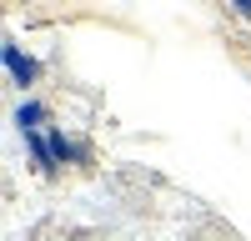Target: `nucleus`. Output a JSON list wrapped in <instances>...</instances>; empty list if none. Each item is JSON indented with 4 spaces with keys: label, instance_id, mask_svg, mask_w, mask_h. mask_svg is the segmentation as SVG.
Listing matches in <instances>:
<instances>
[{
    "label": "nucleus",
    "instance_id": "f257e3e1",
    "mask_svg": "<svg viewBox=\"0 0 251 241\" xmlns=\"http://www.w3.org/2000/svg\"><path fill=\"white\" fill-rule=\"evenodd\" d=\"M0 55H5V71H10V80H15V86H35L40 66H35V60L15 46V40H5V46H0Z\"/></svg>",
    "mask_w": 251,
    "mask_h": 241
},
{
    "label": "nucleus",
    "instance_id": "f03ea898",
    "mask_svg": "<svg viewBox=\"0 0 251 241\" xmlns=\"http://www.w3.org/2000/svg\"><path fill=\"white\" fill-rule=\"evenodd\" d=\"M50 151H55L60 166H66V161H91V146H86V141H75V136H66L60 126H50Z\"/></svg>",
    "mask_w": 251,
    "mask_h": 241
},
{
    "label": "nucleus",
    "instance_id": "7ed1b4c3",
    "mask_svg": "<svg viewBox=\"0 0 251 241\" xmlns=\"http://www.w3.org/2000/svg\"><path fill=\"white\" fill-rule=\"evenodd\" d=\"M25 151H30V161H35L40 176H55V171H60V161H55V151H50V136L30 131V136H25Z\"/></svg>",
    "mask_w": 251,
    "mask_h": 241
},
{
    "label": "nucleus",
    "instance_id": "20e7f679",
    "mask_svg": "<svg viewBox=\"0 0 251 241\" xmlns=\"http://www.w3.org/2000/svg\"><path fill=\"white\" fill-rule=\"evenodd\" d=\"M40 120H46V106H40V100H25V106L15 111V126H20V136L40 131Z\"/></svg>",
    "mask_w": 251,
    "mask_h": 241
},
{
    "label": "nucleus",
    "instance_id": "39448f33",
    "mask_svg": "<svg viewBox=\"0 0 251 241\" xmlns=\"http://www.w3.org/2000/svg\"><path fill=\"white\" fill-rule=\"evenodd\" d=\"M226 5H231L236 20H246V25H251V0H226Z\"/></svg>",
    "mask_w": 251,
    "mask_h": 241
}]
</instances>
